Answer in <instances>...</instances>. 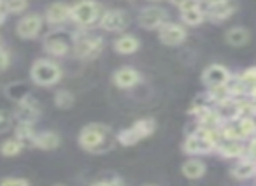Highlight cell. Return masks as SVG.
I'll return each instance as SVG.
<instances>
[{"instance_id": "4fadbf2b", "label": "cell", "mask_w": 256, "mask_h": 186, "mask_svg": "<svg viewBox=\"0 0 256 186\" xmlns=\"http://www.w3.org/2000/svg\"><path fill=\"white\" fill-rule=\"evenodd\" d=\"M238 9L237 0H223L220 4L206 8V18L212 23H221L224 20H228L230 16H234Z\"/></svg>"}, {"instance_id": "ac0fdd59", "label": "cell", "mask_w": 256, "mask_h": 186, "mask_svg": "<svg viewBox=\"0 0 256 186\" xmlns=\"http://www.w3.org/2000/svg\"><path fill=\"white\" fill-rule=\"evenodd\" d=\"M244 150H246L244 140H228V139H223L216 148V151L223 158H242L244 156Z\"/></svg>"}, {"instance_id": "1f68e13d", "label": "cell", "mask_w": 256, "mask_h": 186, "mask_svg": "<svg viewBox=\"0 0 256 186\" xmlns=\"http://www.w3.org/2000/svg\"><path fill=\"white\" fill-rule=\"evenodd\" d=\"M170 4L179 8V12H181V11H188V9L200 8L202 2H200V0H170Z\"/></svg>"}, {"instance_id": "484cf974", "label": "cell", "mask_w": 256, "mask_h": 186, "mask_svg": "<svg viewBox=\"0 0 256 186\" xmlns=\"http://www.w3.org/2000/svg\"><path fill=\"white\" fill-rule=\"evenodd\" d=\"M14 134H16L14 137H18V139L22 140L23 146L34 148V140H36L37 132L34 130V125H32V123H18V125H16Z\"/></svg>"}, {"instance_id": "8992f818", "label": "cell", "mask_w": 256, "mask_h": 186, "mask_svg": "<svg viewBox=\"0 0 256 186\" xmlns=\"http://www.w3.org/2000/svg\"><path fill=\"white\" fill-rule=\"evenodd\" d=\"M102 14H104L102 8H100V4H96L95 0H79L78 4L72 6L70 20L76 25L86 28V26H92L95 23H98Z\"/></svg>"}, {"instance_id": "9c48e42d", "label": "cell", "mask_w": 256, "mask_h": 186, "mask_svg": "<svg viewBox=\"0 0 256 186\" xmlns=\"http://www.w3.org/2000/svg\"><path fill=\"white\" fill-rule=\"evenodd\" d=\"M186 37H188L186 28L182 25H179V23L167 22L164 26L158 28V39L165 46H179V44L184 42Z\"/></svg>"}, {"instance_id": "7c38bea8", "label": "cell", "mask_w": 256, "mask_h": 186, "mask_svg": "<svg viewBox=\"0 0 256 186\" xmlns=\"http://www.w3.org/2000/svg\"><path fill=\"white\" fill-rule=\"evenodd\" d=\"M98 25L102 26L106 32H123L128 25H130V20L120 9H112V11H106L100 18Z\"/></svg>"}, {"instance_id": "7402d4cb", "label": "cell", "mask_w": 256, "mask_h": 186, "mask_svg": "<svg viewBox=\"0 0 256 186\" xmlns=\"http://www.w3.org/2000/svg\"><path fill=\"white\" fill-rule=\"evenodd\" d=\"M6 95H8L9 100L16 102V104H22L26 98H30V86L26 82L16 81L6 88Z\"/></svg>"}, {"instance_id": "4dcf8cb0", "label": "cell", "mask_w": 256, "mask_h": 186, "mask_svg": "<svg viewBox=\"0 0 256 186\" xmlns=\"http://www.w3.org/2000/svg\"><path fill=\"white\" fill-rule=\"evenodd\" d=\"M28 6V0H4V8L9 14H20Z\"/></svg>"}, {"instance_id": "f35d334b", "label": "cell", "mask_w": 256, "mask_h": 186, "mask_svg": "<svg viewBox=\"0 0 256 186\" xmlns=\"http://www.w3.org/2000/svg\"><path fill=\"white\" fill-rule=\"evenodd\" d=\"M8 14H9V12L6 11V8L0 9V25H2V23L6 22V18H8Z\"/></svg>"}, {"instance_id": "ba28073f", "label": "cell", "mask_w": 256, "mask_h": 186, "mask_svg": "<svg viewBox=\"0 0 256 186\" xmlns=\"http://www.w3.org/2000/svg\"><path fill=\"white\" fill-rule=\"evenodd\" d=\"M168 20V14L160 6H148L140 11L139 14V25L144 30H158L164 26Z\"/></svg>"}, {"instance_id": "603a6c76", "label": "cell", "mask_w": 256, "mask_h": 186, "mask_svg": "<svg viewBox=\"0 0 256 186\" xmlns=\"http://www.w3.org/2000/svg\"><path fill=\"white\" fill-rule=\"evenodd\" d=\"M224 40H226V44H230V46L240 48V46H246V44L251 40V34H249L248 28L234 26V28L226 30V34H224Z\"/></svg>"}, {"instance_id": "b9f144b4", "label": "cell", "mask_w": 256, "mask_h": 186, "mask_svg": "<svg viewBox=\"0 0 256 186\" xmlns=\"http://www.w3.org/2000/svg\"><path fill=\"white\" fill-rule=\"evenodd\" d=\"M148 186H153V184H148Z\"/></svg>"}, {"instance_id": "5b68a950", "label": "cell", "mask_w": 256, "mask_h": 186, "mask_svg": "<svg viewBox=\"0 0 256 186\" xmlns=\"http://www.w3.org/2000/svg\"><path fill=\"white\" fill-rule=\"evenodd\" d=\"M154 130H156V122L153 118H142V120H137L130 128L121 130L116 136V139L121 146H134L139 140L150 137Z\"/></svg>"}, {"instance_id": "d6986e66", "label": "cell", "mask_w": 256, "mask_h": 186, "mask_svg": "<svg viewBox=\"0 0 256 186\" xmlns=\"http://www.w3.org/2000/svg\"><path fill=\"white\" fill-rule=\"evenodd\" d=\"M112 46H114V51L120 54H134L140 48V42L132 34H123V36H120L114 40Z\"/></svg>"}, {"instance_id": "836d02e7", "label": "cell", "mask_w": 256, "mask_h": 186, "mask_svg": "<svg viewBox=\"0 0 256 186\" xmlns=\"http://www.w3.org/2000/svg\"><path fill=\"white\" fill-rule=\"evenodd\" d=\"M0 186H32L26 179L22 178H6L0 181Z\"/></svg>"}, {"instance_id": "74e56055", "label": "cell", "mask_w": 256, "mask_h": 186, "mask_svg": "<svg viewBox=\"0 0 256 186\" xmlns=\"http://www.w3.org/2000/svg\"><path fill=\"white\" fill-rule=\"evenodd\" d=\"M206 8H210V6H216V4H220V2H223V0H200Z\"/></svg>"}, {"instance_id": "6da1fadb", "label": "cell", "mask_w": 256, "mask_h": 186, "mask_svg": "<svg viewBox=\"0 0 256 186\" xmlns=\"http://www.w3.org/2000/svg\"><path fill=\"white\" fill-rule=\"evenodd\" d=\"M79 146L86 150L88 153H106L112 148V134L110 126L102 123H92L86 125L79 132Z\"/></svg>"}, {"instance_id": "f1b7e54d", "label": "cell", "mask_w": 256, "mask_h": 186, "mask_svg": "<svg viewBox=\"0 0 256 186\" xmlns=\"http://www.w3.org/2000/svg\"><path fill=\"white\" fill-rule=\"evenodd\" d=\"M238 79H240L242 86H244L246 95H249L251 90L256 88V67H249V68H246V70H242L240 74H238Z\"/></svg>"}, {"instance_id": "d590c367", "label": "cell", "mask_w": 256, "mask_h": 186, "mask_svg": "<svg viewBox=\"0 0 256 186\" xmlns=\"http://www.w3.org/2000/svg\"><path fill=\"white\" fill-rule=\"evenodd\" d=\"M8 65H9V53L0 48V72L6 70V68H8Z\"/></svg>"}, {"instance_id": "ab89813d", "label": "cell", "mask_w": 256, "mask_h": 186, "mask_svg": "<svg viewBox=\"0 0 256 186\" xmlns=\"http://www.w3.org/2000/svg\"><path fill=\"white\" fill-rule=\"evenodd\" d=\"M4 8V0H0V9Z\"/></svg>"}, {"instance_id": "5bb4252c", "label": "cell", "mask_w": 256, "mask_h": 186, "mask_svg": "<svg viewBox=\"0 0 256 186\" xmlns=\"http://www.w3.org/2000/svg\"><path fill=\"white\" fill-rule=\"evenodd\" d=\"M70 18H72V6L65 4V2H54V4H51L46 9V14H44V20L53 26L64 25Z\"/></svg>"}, {"instance_id": "7a4b0ae2", "label": "cell", "mask_w": 256, "mask_h": 186, "mask_svg": "<svg viewBox=\"0 0 256 186\" xmlns=\"http://www.w3.org/2000/svg\"><path fill=\"white\" fill-rule=\"evenodd\" d=\"M62 68L58 64H54L53 60L48 58H39L34 62L32 68H30V79L39 86H53L56 82H60L62 79Z\"/></svg>"}, {"instance_id": "83f0119b", "label": "cell", "mask_w": 256, "mask_h": 186, "mask_svg": "<svg viewBox=\"0 0 256 186\" xmlns=\"http://www.w3.org/2000/svg\"><path fill=\"white\" fill-rule=\"evenodd\" d=\"M23 142L18 137H11V139H6L4 142L0 144V154L2 156H16L23 151Z\"/></svg>"}, {"instance_id": "52a82bcc", "label": "cell", "mask_w": 256, "mask_h": 186, "mask_svg": "<svg viewBox=\"0 0 256 186\" xmlns=\"http://www.w3.org/2000/svg\"><path fill=\"white\" fill-rule=\"evenodd\" d=\"M182 151L188 154H209L216 151V144L209 139L206 128H200L195 136H186L184 142H182Z\"/></svg>"}, {"instance_id": "9a60e30c", "label": "cell", "mask_w": 256, "mask_h": 186, "mask_svg": "<svg viewBox=\"0 0 256 186\" xmlns=\"http://www.w3.org/2000/svg\"><path fill=\"white\" fill-rule=\"evenodd\" d=\"M214 111L220 116L221 123H228V122H235L242 116L240 112V102L238 98H226V100H221L214 106Z\"/></svg>"}, {"instance_id": "2e32d148", "label": "cell", "mask_w": 256, "mask_h": 186, "mask_svg": "<svg viewBox=\"0 0 256 186\" xmlns=\"http://www.w3.org/2000/svg\"><path fill=\"white\" fill-rule=\"evenodd\" d=\"M112 82L121 90L134 88L140 82V74L132 67H121L112 74Z\"/></svg>"}, {"instance_id": "d4e9b609", "label": "cell", "mask_w": 256, "mask_h": 186, "mask_svg": "<svg viewBox=\"0 0 256 186\" xmlns=\"http://www.w3.org/2000/svg\"><path fill=\"white\" fill-rule=\"evenodd\" d=\"M179 16H181V22L188 26H198L207 20L206 9H202V6H200V8H195V9H188V11H181Z\"/></svg>"}, {"instance_id": "4316f807", "label": "cell", "mask_w": 256, "mask_h": 186, "mask_svg": "<svg viewBox=\"0 0 256 186\" xmlns=\"http://www.w3.org/2000/svg\"><path fill=\"white\" fill-rule=\"evenodd\" d=\"M214 108V98L212 95H210L209 92L206 93H200V95H196L195 100L192 102V109H190V114H195L198 116L200 112L207 111V109Z\"/></svg>"}, {"instance_id": "3957f363", "label": "cell", "mask_w": 256, "mask_h": 186, "mask_svg": "<svg viewBox=\"0 0 256 186\" xmlns=\"http://www.w3.org/2000/svg\"><path fill=\"white\" fill-rule=\"evenodd\" d=\"M42 48L53 56H65L74 48V36L65 28H54L44 36Z\"/></svg>"}, {"instance_id": "d6a6232c", "label": "cell", "mask_w": 256, "mask_h": 186, "mask_svg": "<svg viewBox=\"0 0 256 186\" xmlns=\"http://www.w3.org/2000/svg\"><path fill=\"white\" fill-rule=\"evenodd\" d=\"M242 158H248V160H252L256 164V137L248 140L246 144V150H244V156Z\"/></svg>"}, {"instance_id": "60d3db41", "label": "cell", "mask_w": 256, "mask_h": 186, "mask_svg": "<svg viewBox=\"0 0 256 186\" xmlns=\"http://www.w3.org/2000/svg\"><path fill=\"white\" fill-rule=\"evenodd\" d=\"M56 186H64V184H56Z\"/></svg>"}, {"instance_id": "ffe728a7", "label": "cell", "mask_w": 256, "mask_h": 186, "mask_svg": "<svg viewBox=\"0 0 256 186\" xmlns=\"http://www.w3.org/2000/svg\"><path fill=\"white\" fill-rule=\"evenodd\" d=\"M60 136L56 132H37L36 140H34V148L37 150H42V151H51V150H56L60 146Z\"/></svg>"}, {"instance_id": "f546056e", "label": "cell", "mask_w": 256, "mask_h": 186, "mask_svg": "<svg viewBox=\"0 0 256 186\" xmlns=\"http://www.w3.org/2000/svg\"><path fill=\"white\" fill-rule=\"evenodd\" d=\"M53 102H54V106H56L58 109H70L72 106H74L76 98H74V95H72L70 92H67V90H60V92L54 93Z\"/></svg>"}, {"instance_id": "e575fe53", "label": "cell", "mask_w": 256, "mask_h": 186, "mask_svg": "<svg viewBox=\"0 0 256 186\" xmlns=\"http://www.w3.org/2000/svg\"><path fill=\"white\" fill-rule=\"evenodd\" d=\"M12 120L9 118L6 112H2L0 111V134H6V132H9L11 130V126H12Z\"/></svg>"}, {"instance_id": "44dd1931", "label": "cell", "mask_w": 256, "mask_h": 186, "mask_svg": "<svg viewBox=\"0 0 256 186\" xmlns=\"http://www.w3.org/2000/svg\"><path fill=\"white\" fill-rule=\"evenodd\" d=\"M232 176L238 181H246V179H251L256 176V164L248 158H240L237 164L232 167Z\"/></svg>"}, {"instance_id": "277c9868", "label": "cell", "mask_w": 256, "mask_h": 186, "mask_svg": "<svg viewBox=\"0 0 256 186\" xmlns=\"http://www.w3.org/2000/svg\"><path fill=\"white\" fill-rule=\"evenodd\" d=\"M104 50V39L88 32H81L74 36V54L81 60H93Z\"/></svg>"}, {"instance_id": "30bf717a", "label": "cell", "mask_w": 256, "mask_h": 186, "mask_svg": "<svg viewBox=\"0 0 256 186\" xmlns=\"http://www.w3.org/2000/svg\"><path fill=\"white\" fill-rule=\"evenodd\" d=\"M232 79V74L226 67L220 64H212L202 72V82L207 86L209 90L218 88V86H224L228 84V81Z\"/></svg>"}, {"instance_id": "e0dca14e", "label": "cell", "mask_w": 256, "mask_h": 186, "mask_svg": "<svg viewBox=\"0 0 256 186\" xmlns=\"http://www.w3.org/2000/svg\"><path fill=\"white\" fill-rule=\"evenodd\" d=\"M14 118L18 123H32L34 125V122L39 118V106H37V102L32 100V98H26L25 102L18 104V108L14 111Z\"/></svg>"}, {"instance_id": "8fae6325", "label": "cell", "mask_w": 256, "mask_h": 186, "mask_svg": "<svg viewBox=\"0 0 256 186\" xmlns=\"http://www.w3.org/2000/svg\"><path fill=\"white\" fill-rule=\"evenodd\" d=\"M44 25V20L40 14H26L16 25V34L22 39H36L40 34Z\"/></svg>"}, {"instance_id": "8d00e7d4", "label": "cell", "mask_w": 256, "mask_h": 186, "mask_svg": "<svg viewBox=\"0 0 256 186\" xmlns=\"http://www.w3.org/2000/svg\"><path fill=\"white\" fill-rule=\"evenodd\" d=\"M92 186H123V182H121V179L114 178V179H110V181H96V182H93Z\"/></svg>"}, {"instance_id": "cb8c5ba5", "label": "cell", "mask_w": 256, "mask_h": 186, "mask_svg": "<svg viewBox=\"0 0 256 186\" xmlns=\"http://www.w3.org/2000/svg\"><path fill=\"white\" fill-rule=\"evenodd\" d=\"M206 170H207L206 164H204L202 160H198V158H190V160H186L181 167L182 176L188 179H200L204 174H206Z\"/></svg>"}]
</instances>
